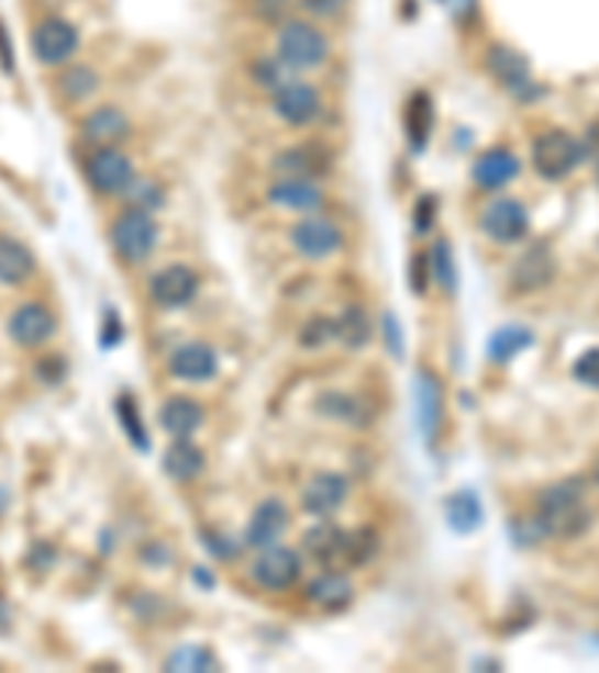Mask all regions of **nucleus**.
Instances as JSON below:
<instances>
[{"instance_id": "nucleus-1", "label": "nucleus", "mask_w": 599, "mask_h": 673, "mask_svg": "<svg viewBox=\"0 0 599 673\" xmlns=\"http://www.w3.org/2000/svg\"><path fill=\"white\" fill-rule=\"evenodd\" d=\"M536 521L543 524L545 536H561V539H576L588 530L590 512L581 482H561L545 491L540 497Z\"/></svg>"}, {"instance_id": "nucleus-2", "label": "nucleus", "mask_w": 599, "mask_h": 673, "mask_svg": "<svg viewBox=\"0 0 599 673\" xmlns=\"http://www.w3.org/2000/svg\"><path fill=\"white\" fill-rule=\"evenodd\" d=\"M588 156V147L578 142L576 135L564 130L543 132L534 142V168L545 180H564L576 171L581 159Z\"/></svg>"}, {"instance_id": "nucleus-3", "label": "nucleus", "mask_w": 599, "mask_h": 673, "mask_svg": "<svg viewBox=\"0 0 599 673\" xmlns=\"http://www.w3.org/2000/svg\"><path fill=\"white\" fill-rule=\"evenodd\" d=\"M279 60L291 69H312L330 55V40L309 22H288L276 36Z\"/></svg>"}, {"instance_id": "nucleus-4", "label": "nucleus", "mask_w": 599, "mask_h": 673, "mask_svg": "<svg viewBox=\"0 0 599 673\" xmlns=\"http://www.w3.org/2000/svg\"><path fill=\"white\" fill-rule=\"evenodd\" d=\"M156 239H159L156 222H153L147 210H138V206L126 210L111 225V246L126 263L144 261L156 249Z\"/></svg>"}, {"instance_id": "nucleus-5", "label": "nucleus", "mask_w": 599, "mask_h": 673, "mask_svg": "<svg viewBox=\"0 0 599 673\" xmlns=\"http://www.w3.org/2000/svg\"><path fill=\"white\" fill-rule=\"evenodd\" d=\"M85 177L99 195H120L135 180L130 156L120 153L118 147H97L90 153L88 162H85Z\"/></svg>"}, {"instance_id": "nucleus-6", "label": "nucleus", "mask_w": 599, "mask_h": 673, "mask_svg": "<svg viewBox=\"0 0 599 673\" xmlns=\"http://www.w3.org/2000/svg\"><path fill=\"white\" fill-rule=\"evenodd\" d=\"M31 45L33 57H40L48 66H57L78 52V31L66 19H45L36 24Z\"/></svg>"}, {"instance_id": "nucleus-7", "label": "nucleus", "mask_w": 599, "mask_h": 673, "mask_svg": "<svg viewBox=\"0 0 599 673\" xmlns=\"http://www.w3.org/2000/svg\"><path fill=\"white\" fill-rule=\"evenodd\" d=\"M252 577H255V584L273 590V593L288 590L300 577V557L282 545H267L252 565Z\"/></svg>"}, {"instance_id": "nucleus-8", "label": "nucleus", "mask_w": 599, "mask_h": 673, "mask_svg": "<svg viewBox=\"0 0 599 673\" xmlns=\"http://www.w3.org/2000/svg\"><path fill=\"white\" fill-rule=\"evenodd\" d=\"M528 228H531V216H528L522 201H515V198H498L482 210V231L495 243H503V246L515 243L528 234Z\"/></svg>"}, {"instance_id": "nucleus-9", "label": "nucleus", "mask_w": 599, "mask_h": 673, "mask_svg": "<svg viewBox=\"0 0 599 673\" xmlns=\"http://www.w3.org/2000/svg\"><path fill=\"white\" fill-rule=\"evenodd\" d=\"M321 109V97L312 85L306 81H285L273 90V111L288 123V126H306Z\"/></svg>"}, {"instance_id": "nucleus-10", "label": "nucleus", "mask_w": 599, "mask_h": 673, "mask_svg": "<svg viewBox=\"0 0 599 673\" xmlns=\"http://www.w3.org/2000/svg\"><path fill=\"white\" fill-rule=\"evenodd\" d=\"M295 249L306 258H330L342 246V231L324 216H306L291 228Z\"/></svg>"}, {"instance_id": "nucleus-11", "label": "nucleus", "mask_w": 599, "mask_h": 673, "mask_svg": "<svg viewBox=\"0 0 599 673\" xmlns=\"http://www.w3.org/2000/svg\"><path fill=\"white\" fill-rule=\"evenodd\" d=\"M198 293V276L186 263H171L153 276L151 296L153 303L165 305V309H180Z\"/></svg>"}, {"instance_id": "nucleus-12", "label": "nucleus", "mask_w": 599, "mask_h": 673, "mask_svg": "<svg viewBox=\"0 0 599 673\" xmlns=\"http://www.w3.org/2000/svg\"><path fill=\"white\" fill-rule=\"evenodd\" d=\"M10 336L22 348H36L55 336V315L40 303L19 305L10 317Z\"/></svg>"}, {"instance_id": "nucleus-13", "label": "nucleus", "mask_w": 599, "mask_h": 673, "mask_svg": "<svg viewBox=\"0 0 599 673\" xmlns=\"http://www.w3.org/2000/svg\"><path fill=\"white\" fill-rule=\"evenodd\" d=\"M489 69L491 76L501 81L503 88H510L512 93L531 99L528 93H536V88L531 85V66L524 60L519 52H512L507 45H495L489 52Z\"/></svg>"}, {"instance_id": "nucleus-14", "label": "nucleus", "mask_w": 599, "mask_h": 673, "mask_svg": "<svg viewBox=\"0 0 599 673\" xmlns=\"http://www.w3.org/2000/svg\"><path fill=\"white\" fill-rule=\"evenodd\" d=\"M348 497V482L339 473H318L315 479H309V485L303 489V509L312 515H333L342 509V503Z\"/></svg>"}, {"instance_id": "nucleus-15", "label": "nucleus", "mask_w": 599, "mask_h": 673, "mask_svg": "<svg viewBox=\"0 0 599 673\" xmlns=\"http://www.w3.org/2000/svg\"><path fill=\"white\" fill-rule=\"evenodd\" d=\"M414 404H417V425L423 431L425 440H432L441 425V413H444V402H441V386L432 371H417L414 378Z\"/></svg>"}, {"instance_id": "nucleus-16", "label": "nucleus", "mask_w": 599, "mask_h": 673, "mask_svg": "<svg viewBox=\"0 0 599 673\" xmlns=\"http://www.w3.org/2000/svg\"><path fill=\"white\" fill-rule=\"evenodd\" d=\"M519 171H522L519 156L503 150V147H495V150H486L479 156L470 175H474L477 186H482V189H501V186H507L510 180H515Z\"/></svg>"}, {"instance_id": "nucleus-17", "label": "nucleus", "mask_w": 599, "mask_h": 673, "mask_svg": "<svg viewBox=\"0 0 599 673\" xmlns=\"http://www.w3.org/2000/svg\"><path fill=\"white\" fill-rule=\"evenodd\" d=\"M217 354H213V348H208V345H198V341H192V345H184V348H177L175 354H171V362H168V369H171V374L175 378H180V381H210L213 374H217Z\"/></svg>"}, {"instance_id": "nucleus-18", "label": "nucleus", "mask_w": 599, "mask_h": 673, "mask_svg": "<svg viewBox=\"0 0 599 673\" xmlns=\"http://www.w3.org/2000/svg\"><path fill=\"white\" fill-rule=\"evenodd\" d=\"M285 527H288V509L282 506V500H264L262 506L252 512V521L246 527V542L255 545V548L276 545Z\"/></svg>"}, {"instance_id": "nucleus-19", "label": "nucleus", "mask_w": 599, "mask_h": 673, "mask_svg": "<svg viewBox=\"0 0 599 673\" xmlns=\"http://www.w3.org/2000/svg\"><path fill=\"white\" fill-rule=\"evenodd\" d=\"M552 276H555V255L545 246H534L531 251H524L522 261L515 263L512 284L519 291H540V288L552 282Z\"/></svg>"}, {"instance_id": "nucleus-20", "label": "nucleus", "mask_w": 599, "mask_h": 673, "mask_svg": "<svg viewBox=\"0 0 599 673\" xmlns=\"http://www.w3.org/2000/svg\"><path fill=\"white\" fill-rule=\"evenodd\" d=\"M126 132H130V120L123 111L111 109V105H102L85 120V138L99 147H114L120 138H126Z\"/></svg>"}, {"instance_id": "nucleus-21", "label": "nucleus", "mask_w": 599, "mask_h": 673, "mask_svg": "<svg viewBox=\"0 0 599 673\" xmlns=\"http://www.w3.org/2000/svg\"><path fill=\"white\" fill-rule=\"evenodd\" d=\"M321 189H318L312 180H303V177H282L279 183L270 189V201L279 206H288V210H297V213H306V210H315L321 204Z\"/></svg>"}, {"instance_id": "nucleus-22", "label": "nucleus", "mask_w": 599, "mask_h": 673, "mask_svg": "<svg viewBox=\"0 0 599 673\" xmlns=\"http://www.w3.org/2000/svg\"><path fill=\"white\" fill-rule=\"evenodd\" d=\"M36 270L33 251L12 237H0V282L3 284H22L31 279Z\"/></svg>"}, {"instance_id": "nucleus-23", "label": "nucleus", "mask_w": 599, "mask_h": 673, "mask_svg": "<svg viewBox=\"0 0 599 673\" xmlns=\"http://www.w3.org/2000/svg\"><path fill=\"white\" fill-rule=\"evenodd\" d=\"M163 468L175 482H192L204 470V452L196 444H189L186 437H180L177 444L168 446Z\"/></svg>"}, {"instance_id": "nucleus-24", "label": "nucleus", "mask_w": 599, "mask_h": 673, "mask_svg": "<svg viewBox=\"0 0 599 673\" xmlns=\"http://www.w3.org/2000/svg\"><path fill=\"white\" fill-rule=\"evenodd\" d=\"M345 539H348V532H342L333 524H318L306 532V551L321 563L345 565Z\"/></svg>"}, {"instance_id": "nucleus-25", "label": "nucleus", "mask_w": 599, "mask_h": 673, "mask_svg": "<svg viewBox=\"0 0 599 673\" xmlns=\"http://www.w3.org/2000/svg\"><path fill=\"white\" fill-rule=\"evenodd\" d=\"M273 168L282 177H303V180H312L321 171H328V159L324 153L315 150V147H295V150H285L276 156Z\"/></svg>"}, {"instance_id": "nucleus-26", "label": "nucleus", "mask_w": 599, "mask_h": 673, "mask_svg": "<svg viewBox=\"0 0 599 673\" xmlns=\"http://www.w3.org/2000/svg\"><path fill=\"white\" fill-rule=\"evenodd\" d=\"M159 419H163V428L171 437H189L201 425L204 413L192 399H168Z\"/></svg>"}, {"instance_id": "nucleus-27", "label": "nucleus", "mask_w": 599, "mask_h": 673, "mask_svg": "<svg viewBox=\"0 0 599 673\" xmlns=\"http://www.w3.org/2000/svg\"><path fill=\"white\" fill-rule=\"evenodd\" d=\"M444 515L456 532H474L482 524V503L474 491H456L444 503Z\"/></svg>"}, {"instance_id": "nucleus-28", "label": "nucleus", "mask_w": 599, "mask_h": 673, "mask_svg": "<svg viewBox=\"0 0 599 673\" xmlns=\"http://www.w3.org/2000/svg\"><path fill=\"white\" fill-rule=\"evenodd\" d=\"M351 596H354V586H351L348 577L336 575V572L315 577V581L309 584V598L315 602L318 608L324 610L345 608L351 602Z\"/></svg>"}, {"instance_id": "nucleus-29", "label": "nucleus", "mask_w": 599, "mask_h": 673, "mask_svg": "<svg viewBox=\"0 0 599 673\" xmlns=\"http://www.w3.org/2000/svg\"><path fill=\"white\" fill-rule=\"evenodd\" d=\"M534 345V333L528 326H501L495 336L489 338V359L495 362H510L512 357H519L522 350Z\"/></svg>"}, {"instance_id": "nucleus-30", "label": "nucleus", "mask_w": 599, "mask_h": 673, "mask_svg": "<svg viewBox=\"0 0 599 673\" xmlns=\"http://www.w3.org/2000/svg\"><path fill=\"white\" fill-rule=\"evenodd\" d=\"M336 336L342 338L345 345H351V348H359V345L369 341V317H366V312H363L359 305H348V309L342 312V317L336 321Z\"/></svg>"}, {"instance_id": "nucleus-31", "label": "nucleus", "mask_w": 599, "mask_h": 673, "mask_svg": "<svg viewBox=\"0 0 599 673\" xmlns=\"http://www.w3.org/2000/svg\"><path fill=\"white\" fill-rule=\"evenodd\" d=\"M168 671H217V659H213V652L204 650V647H184V650H177L175 655L168 659Z\"/></svg>"}, {"instance_id": "nucleus-32", "label": "nucleus", "mask_w": 599, "mask_h": 673, "mask_svg": "<svg viewBox=\"0 0 599 673\" xmlns=\"http://www.w3.org/2000/svg\"><path fill=\"white\" fill-rule=\"evenodd\" d=\"M429 130H432V102L425 99V93H417L411 109H408V135H411L414 147H423Z\"/></svg>"}, {"instance_id": "nucleus-33", "label": "nucleus", "mask_w": 599, "mask_h": 673, "mask_svg": "<svg viewBox=\"0 0 599 673\" xmlns=\"http://www.w3.org/2000/svg\"><path fill=\"white\" fill-rule=\"evenodd\" d=\"M118 416H120V423H123V428H126V435H130L132 444L138 446V449H147V435H144V425H142V419H138V407H135L132 399L120 395Z\"/></svg>"}, {"instance_id": "nucleus-34", "label": "nucleus", "mask_w": 599, "mask_h": 673, "mask_svg": "<svg viewBox=\"0 0 599 673\" xmlns=\"http://www.w3.org/2000/svg\"><path fill=\"white\" fill-rule=\"evenodd\" d=\"M97 90V76L90 72V69H69L64 78H60V93H64L66 99H85L88 93H93Z\"/></svg>"}, {"instance_id": "nucleus-35", "label": "nucleus", "mask_w": 599, "mask_h": 673, "mask_svg": "<svg viewBox=\"0 0 599 673\" xmlns=\"http://www.w3.org/2000/svg\"><path fill=\"white\" fill-rule=\"evenodd\" d=\"M432 270H435L437 282L444 284L450 293L456 291V263H453V255H450L447 243H437L435 251H432Z\"/></svg>"}, {"instance_id": "nucleus-36", "label": "nucleus", "mask_w": 599, "mask_h": 673, "mask_svg": "<svg viewBox=\"0 0 599 673\" xmlns=\"http://www.w3.org/2000/svg\"><path fill=\"white\" fill-rule=\"evenodd\" d=\"M573 378L578 383H585L590 390H599V348L585 350L573 366Z\"/></svg>"}, {"instance_id": "nucleus-37", "label": "nucleus", "mask_w": 599, "mask_h": 673, "mask_svg": "<svg viewBox=\"0 0 599 673\" xmlns=\"http://www.w3.org/2000/svg\"><path fill=\"white\" fill-rule=\"evenodd\" d=\"M333 336H336V321H328V317H315V321H309V324L303 326V333H300V341H303L306 348H321V345H328Z\"/></svg>"}, {"instance_id": "nucleus-38", "label": "nucleus", "mask_w": 599, "mask_h": 673, "mask_svg": "<svg viewBox=\"0 0 599 673\" xmlns=\"http://www.w3.org/2000/svg\"><path fill=\"white\" fill-rule=\"evenodd\" d=\"M348 0H303V7L312 15H318V19H330V15H336L342 7H345Z\"/></svg>"}, {"instance_id": "nucleus-39", "label": "nucleus", "mask_w": 599, "mask_h": 673, "mask_svg": "<svg viewBox=\"0 0 599 673\" xmlns=\"http://www.w3.org/2000/svg\"><path fill=\"white\" fill-rule=\"evenodd\" d=\"M0 64H3L7 72H12V66H15V57H12V52H10V40H7L3 24H0Z\"/></svg>"}, {"instance_id": "nucleus-40", "label": "nucleus", "mask_w": 599, "mask_h": 673, "mask_svg": "<svg viewBox=\"0 0 599 673\" xmlns=\"http://www.w3.org/2000/svg\"><path fill=\"white\" fill-rule=\"evenodd\" d=\"M414 293L425 291V258H414Z\"/></svg>"}, {"instance_id": "nucleus-41", "label": "nucleus", "mask_w": 599, "mask_h": 673, "mask_svg": "<svg viewBox=\"0 0 599 673\" xmlns=\"http://www.w3.org/2000/svg\"><path fill=\"white\" fill-rule=\"evenodd\" d=\"M7 622H10V610H7V605L0 602V631L7 629Z\"/></svg>"}, {"instance_id": "nucleus-42", "label": "nucleus", "mask_w": 599, "mask_h": 673, "mask_svg": "<svg viewBox=\"0 0 599 673\" xmlns=\"http://www.w3.org/2000/svg\"><path fill=\"white\" fill-rule=\"evenodd\" d=\"M7 506H10V494H7V489H0V515L7 512Z\"/></svg>"}, {"instance_id": "nucleus-43", "label": "nucleus", "mask_w": 599, "mask_h": 673, "mask_svg": "<svg viewBox=\"0 0 599 673\" xmlns=\"http://www.w3.org/2000/svg\"><path fill=\"white\" fill-rule=\"evenodd\" d=\"M597 186H599V165H597Z\"/></svg>"}, {"instance_id": "nucleus-44", "label": "nucleus", "mask_w": 599, "mask_h": 673, "mask_svg": "<svg viewBox=\"0 0 599 673\" xmlns=\"http://www.w3.org/2000/svg\"><path fill=\"white\" fill-rule=\"evenodd\" d=\"M597 479H599V468H597Z\"/></svg>"}]
</instances>
